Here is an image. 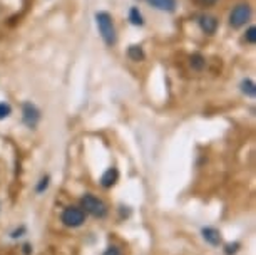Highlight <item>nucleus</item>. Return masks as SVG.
<instances>
[{
  "instance_id": "19",
  "label": "nucleus",
  "mask_w": 256,
  "mask_h": 255,
  "mask_svg": "<svg viewBox=\"0 0 256 255\" xmlns=\"http://www.w3.org/2000/svg\"><path fill=\"white\" fill-rule=\"evenodd\" d=\"M216 2H218V0H200L201 6H214Z\"/></svg>"
},
{
  "instance_id": "12",
  "label": "nucleus",
  "mask_w": 256,
  "mask_h": 255,
  "mask_svg": "<svg viewBox=\"0 0 256 255\" xmlns=\"http://www.w3.org/2000/svg\"><path fill=\"white\" fill-rule=\"evenodd\" d=\"M190 64H191V67L194 71H201L202 67L206 66V61H204V57H202L201 54H192L191 59H190Z\"/></svg>"
},
{
  "instance_id": "3",
  "label": "nucleus",
  "mask_w": 256,
  "mask_h": 255,
  "mask_svg": "<svg viewBox=\"0 0 256 255\" xmlns=\"http://www.w3.org/2000/svg\"><path fill=\"white\" fill-rule=\"evenodd\" d=\"M84 222H86V211L79 208V206H67V208L62 211V223H64L66 227L76 228V227H80Z\"/></svg>"
},
{
  "instance_id": "4",
  "label": "nucleus",
  "mask_w": 256,
  "mask_h": 255,
  "mask_svg": "<svg viewBox=\"0 0 256 255\" xmlns=\"http://www.w3.org/2000/svg\"><path fill=\"white\" fill-rule=\"evenodd\" d=\"M250 16H251L250 6H246V4H240V6H236L233 9V12H231V16H230V26L234 27V29L244 26V24L250 21Z\"/></svg>"
},
{
  "instance_id": "11",
  "label": "nucleus",
  "mask_w": 256,
  "mask_h": 255,
  "mask_svg": "<svg viewBox=\"0 0 256 255\" xmlns=\"http://www.w3.org/2000/svg\"><path fill=\"white\" fill-rule=\"evenodd\" d=\"M241 91L248 96V98H254V94H256V86L253 81H250V79H244L243 83H241Z\"/></svg>"
},
{
  "instance_id": "8",
  "label": "nucleus",
  "mask_w": 256,
  "mask_h": 255,
  "mask_svg": "<svg viewBox=\"0 0 256 255\" xmlns=\"http://www.w3.org/2000/svg\"><path fill=\"white\" fill-rule=\"evenodd\" d=\"M202 237H204L206 242L211 243V245H220L221 243V233L216 228H211V227L202 228Z\"/></svg>"
},
{
  "instance_id": "7",
  "label": "nucleus",
  "mask_w": 256,
  "mask_h": 255,
  "mask_svg": "<svg viewBox=\"0 0 256 255\" xmlns=\"http://www.w3.org/2000/svg\"><path fill=\"white\" fill-rule=\"evenodd\" d=\"M118 178H119L118 170H116V168H109V170L102 175V178H100V185H102L104 188H110V186L116 185Z\"/></svg>"
},
{
  "instance_id": "13",
  "label": "nucleus",
  "mask_w": 256,
  "mask_h": 255,
  "mask_svg": "<svg viewBox=\"0 0 256 255\" xmlns=\"http://www.w3.org/2000/svg\"><path fill=\"white\" fill-rule=\"evenodd\" d=\"M129 21H131V24H134V26H142L144 24L141 12H139L136 7H132L131 11H129Z\"/></svg>"
},
{
  "instance_id": "15",
  "label": "nucleus",
  "mask_w": 256,
  "mask_h": 255,
  "mask_svg": "<svg viewBox=\"0 0 256 255\" xmlns=\"http://www.w3.org/2000/svg\"><path fill=\"white\" fill-rule=\"evenodd\" d=\"M246 41H248L250 44H254L256 42V27H250L248 31H246Z\"/></svg>"
},
{
  "instance_id": "17",
  "label": "nucleus",
  "mask_w": 256,
  "mask_h": 255,
  "mask_svg": "<svg viewBox=\"0 0 256 255\" xmlns=\"http://www.w3.org/2000/svg\"><path fill=\"white\" fill-rule=\"evenodd\" d=\"M238 248H240V243H233V245H226V255H233L238 252Z\"/></svg>"
},
{
  "instance_id": "1",
  "label": "nucleus",
  "mask_w": 256,
  "mask_h": 255,
  "mask_svg": "<svg viewBox=\"0 0 256 255\" xmlns=\"http://www.w3.org/2000/svg\"><path fill=\"white\" fill-rule=\"evenodd\" d=\"M96 24H98L99 34L104 39L108 46H114L118 42V36H116V29L112 24V17L108 12H99L96 14Z\"/></svg>"
},
{
  "instance_id": "2",
  "label": "nucleus",
  "mask_w": 256,
  "mask_h": 255,
  "mask_svg": "<svg viewBox=\"0 0 256 255\" xmlns=\"http://www.w3.org/2000/svg\"><path fill=\"white\" fill-rule=\"evenodd\" d=\"M80 205H82L80 208L84 210L86 213H90L92 216H98V218H102V216H106V213H108V206H106L104 201L90 193L82 196Z\"/></svg>"
},
{
  "instance_id": "16",
  "label": "nucleus",
  "mask_w": 256,
  "mask_h": 255,
  "mask_svg": "<svg viewBox=\"0 0 256 255\" xmlns=\"http://www.w3.org/2000/svg\"><path fill=\"white\" fill-rule=\"evenodd\" d=\"M47 186H49V176H44L40 180V183L37 185V191H44Z\"/></svg>"
},
{
  "instance_id": "9",
  "label": "nucleus",
  "mask_w": 256,
  "mask_h": 255,
  "mask_svg": "<svg viewBox=\"0 0 256 255\" xmlns=\"http://www.w3.org/2000/svg\"><path fill=\"white\" fill-rule=\"evenodd\" d=\"M148 4L164 12H172L176 9V0H148Z\"/></svg>"
},
{
  "instance_id": "18",
  "label": "nucleus",
  "mask_w": 256,
  "mask_h": 255,
  "mask_svg": "<svg viewBox=\"0 0 256 255\" xmlns=\"http://www.w3.org/2000/svg\"><path fill=\"white\" fill-rule=\"evenodd\" d=\"M104 255H120V250H119L118 247H109V248L104 252Z\"/></svg>"
},
{
  "instance_id": "14",
  "label": "nucleus",
  "mask_w": 256,
  "mask_h": 255,
  "mask_svg": "<svg viewBox=\"0 0 256 255\" xmlns=\"http://www.w3.org/2000/svg\"><path fill=\"white\" fill-rule=\"evenodd\" d=\"M12 114V108L10 104L7 103H0V119H6Z\"/></svg>"
},
{
  "instance_id": "5",
  "label": "nucleus",
  "mask_w": 256,
  "mask_h": 255,
  "mask_svg": "<svg viewBox=\"0 0 256 255\" xmlns=\"http://www.w3.org/2000/svg\"><path fill=\"white\" fill-rule=\"evenodd\" d=\"M22 113H24V116H22L24 123H26L28 128H36L38 119H40V113H38V109L36 108V106L30 104V103H26L24 104Z\"/></svg>"
},
{
  "instance_id": "6",
  "label": "nucleus",
  "mask_w": 256,
  "mask_h": 255,
  "mask_svg": "<svg viewBox=\"0 0 256 255\" xmlns=\"http://www.w3.org/2000/svg\"><path fill=\"white\" fill-rule=\"evenodd\" d=\"M200 27L202 32L206 34H214L216 29H218V19H216L214 16H201L200 17Z\"/></svg>"
},
{
  "instance_id": "10",
  "label": "nucleus",
  "mask_w": 256,
  "mask_h": 255,
  "mask_svg": "<svg viewBox=\"0 0 256 255\" xmlns=\"http://www.w3.org/2000/svg\"><path fill=\"white\" fill-rule=\"evenodd\" d=\"M128 56H129V59L131 61H142L144 59V51H142V47L141 46H131L128 49Z\"/></svg>"
}]
</instances>
